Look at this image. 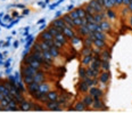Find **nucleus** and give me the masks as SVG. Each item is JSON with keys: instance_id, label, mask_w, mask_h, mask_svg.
Masks as SVG:
<instances>
[{"instance_id": "27", "label": "nucleus", "mask_w": 132, "mask_h": 113, "mask_svg": "<svg viewBox=\"0 0 132 113\" xmlns=\"http://www.w3.org/2000/svg\"><path fill=\"white\" fill-rule=\"evenodd\" d=\"M92 104H93V107H95V108L103 107V102H101L99 98H95V99H93Z\"/></svg>"}, {"instance_id": "7", "label": "nucleus", "mask_w": 132, "mask_h": 113, "mask_svg": "<svg viewBox=\"0 0 132 113\" xmlns=\"http://www.w3.org/2000/svg\"><path fill=\"white\" fill-rule=\"evenodd\" d=\"M105 17H106V15L104 14V13L103 14H101V13H96V14L93 15V22L97 23V24H100Z\"/></svg>"}, {"instance_id": "18", "label": "nucleus", "mask_w": 132, "mask_h": 113, "mask_svg": "<svg viewBox=\"0 0 132 113\" xmlns=\"http://www.w3.org/2000/svg\"><path fill=\"white\" fill-rule=\"evenodd\" d=\"M83 102L84 104H86V106H90V105H92V102H93V97L91 95H88V96H86L83 98Z\"/></svg>"}, {"instance_id": "32", "label": "nucleus", "mask_w": 132, "mask_h": 113, "mask_svg": "<svg viewBox=\"0 0 132 113\" xmlns=\"http://www.w3.org/2000/svg\"><path fill=\"white\" fill-rule=\"evenodd\" d=\"M91 61H92V58H91L90 55H88V56H84L83 61H82V64H83V65H88V64H90Z\"/></svg>"}, {"instance_id": "21", "label": "nucleus", "mask_w": 132, "mask_h": 113, "mask_svg": "<svg viewBox=\"0 0 132 113\" xmlns=\"http://www.w3.org/2000/svg\"><path fill=\"white\" fill-rule=\"evenodd\" d=\"M99 66H100V62L97 61V59H92V61L90 62V67L93 70H98L99 69Z\"/></svg>"}, {"instance_id": "6", "label": "nucleus", "mask_w": 132, "mask_h": 113, "mask_svg": "<svg viewBox=\"0 0 132 113\" xmlns=\"http://www.w3.org/2000/svg\"><path fill=\"white\" fill-rule=\"evenodd\" d=\"M41 39L43 40V41H49V42H54V35L50 33L49 31H47V32H43L41 34Z\"/></svg>"}, {"instance_id": "30", "label": "nucleus", "mask_w": 132, "mask_h": 113, "mask_svg": "<svg viewBox=\"0 0 132 113\" xmlns=\"http://www.w3.org/2000/svg\"><path fill=\"white\" fill-rule=\"evenodd\" d=\"M7 108H8V110H16V108H17V105H16V102H15V99H12V101L9 102Z\"/></svg>"}, {"instance_id": "4", "label": "nucleus", "mask_w": 132, "mask_h": 113, "mask_svg": "<svg viewBox=\"0 0 132 113\" xmlns=\"http://www.w3.org/2000/svg\"><path fill=\"white\" fill-rule=\"evenodd\" d=\"M47 108L49 110H60V104L58 103V101H49V103H47Z\"/></svg>"}, {"instance_id": "3", "label": "nucleus", "mask_w": 132, "mask_h": 113, "mask_svg": "<svg viewBox=\"0 0 132 113\" xmlns=\"http://www.w3.org/2000/svg\"><path fill=\"white\" fill-rule=\"evenodd\" d=\"M89 5H90L91 7L93 8V10H95L96 13H101V12H104V6H101L100 4L97 1V0H92V1H90V4H89Z\"/></svg>"}, {"instance_id": "37", "label": "nucleus", "mask_w": 132, "mask_h": 113, "mask_svg": "<svg viewBox=\"0 0 132 113\" xmlns=\"http://www.w3.org/2000/svg\"><path fill=\"white\" fill-rule=\"evenodd\" d=\"M84 45H86V47H91L93 45V40L91 39L90 37H88L86 39V42H84Z\"/></svg>"}, {"instance_id": "11", "label": "nucleus", "mask_w": 132, "mask_h": 113, "mask_svg": "<svg viewBox=\"0 0 132 113\" xmlns=\"http://www.w3.org/2000/svg\"><path fill=\"white\" fill-rule=\"evenodd\" d=\"M47 97H48V101H57L58 97H59V95L57 94V91L50 90V91L47 93Z\"/></svg>"}, {"instance_id": "29", "label": "nucleus", "mask_w": 132, "mask_h": 113, "mask_svg": "<svg viewBox=\"0 0 132 113\" xmlns=\"http://www.w3.org/2000/svg\"><path fill=\"white\" fill-rule=\"evenodd\" d=\"M84 108H86V104H84L83 102H80V103H78L74 106V110L75 111H83Z\"/></svg>"}, {"instance_id": "36", "label": "nucleus", "mask_w": 132, "mask_h": 113, "mask_svg": "<svg viewBox=\"0 0 132 113\" xmlns=\"http://www.w3.org/2000/svg\"><path fill=\"white\" fill-rule=\"evenodd\" d=\"M86 13H87V14H91V15H95V14H96V12L93 10V8L91 7L90 5H88V6L86 7Z\"/></svg>"}, {"instance_id": "46", "label": "nucleus", "mask_w": 132, "mask_h": 113, "mask_svg": "<svg viewBox=\"0 0 132 113\" xmlns=\"http://www.w3.org/2000/svg\"><path fill=\"white\" fill-rule=\"evenodd\" d=\"M130 3H131V0H123V4H125V5H129Z\"/></svg>"}, {"instance_id": "43", "label": "nucleus", "mask_w": 132, "mask_h": 113, "mask_svg": "<svg viewBox=\"0 0 132 113\" xmlns=\"http://www.w3.org/2000/svg\"><path fill=\"white\" fill-rule=\"evenodd\" d=\"M90 53H91L90 47H86V49H83V55H84V56H88V55H90Z\"/></svg>"}, {"instance_id": "39", "label": "nucleus", "mask_w": 132, "mask_h": 113, "mask_svg": "<svg viewBox=\"0 0 132 113\" xmlns=\"http://www.w3.org/2000/svg\"><path fill=\"white\" fill-rule=\"evenodd\" d=\"M100 66H103V69L105 71H107L108 67H109V63H108V61H104L103 63H100Z\"/></svg>"}, {"instance_id": "34", "label": "nucleus", "mask_w": 132, "mask_h": 113, "mask_svg": "<svg viewBox=\"0 0 132 113\" xmlns=\"http://www.w3.org/2000/svg\"><path fill=\"white\" fill-rule=\"evenodd\" d=\"M24 82H25L26 85L32 84V82H33V77H31V76H25V77H24Z\"/></svg>"}, {"instance_id": "19", "label": "nucleus", "mask_w": 132, "mask_h": 113, "mask_svg": "<svg viewBox=\"0 0 132 113\" xmlns=\"http://www.w3.org/2000/svg\"><path fill=\"white\" fill-rule=\"evenodd\" d=\"M54 38H55L56 40H58V41H60L61 44H64V42L66 41V37L64 35V33H63V32H59V33H57V34L55 35Z\"/></svg>"}, {"instance_id": "45", "label": "nucleus", "mask_w": 132, "mask_h": 113, "mask_svg": "<svg viewBox=\"0 0 132 113\" xmlns=\"http://www.w3.org/2000/svg\"><path fill=\"white\" fill-rule=\"evenodd\" d=\"M34 52H42L41 47H40V44H35L34 45Z\"/></svg>"}, {"instance_id": "49", "label": "nucleus", "mask_w": 132, "mask_h": 113, "mask_svg": "<svg viewBox=\"0 0 132 113\" xmlns=\"http://www.w3.org/2000/svg\"><path fill=\"white\" fill-rule=\"evenodd\" d=\"M129 8H130V10H132V0H131V3L129 4Z\"/></svg>"}, {"instance_id": "17", "label": "nucleus", "mask_w": 132, "mask_h": 113, "mask_svg": "<svg viewBox=\"0 0 132 113\" xmlns=\"http://www.w3.org/2000/svg\"><path fill=\"white\" fill-rule=\"evenodd\" d=\"M99 26H100L101 31L105 32V31H109L110 30V24L108 22H105V21H103V22L99 24Z\"/></svg>"}, {"instance_id": "47", "label": "nucleus", "mask_w": 132, "mask_h": 113, "mask_svg": "<svg viewBox=\"0 0 132 113\" xmlns=\"http://www.w3.org/2000/svg\"><path fill=\"white\" fill-rule=\"evenodd\" d=\"M115 4H117V5H120V4H123V0H115Z\"/></svg>"}, {"instance_id": "25", "label": "nucleus", "mask_w": 132, "mask_h": 113, "mask_svg": "<svg viewBox=\"0 0 132 113\" xmlns=\"http://www.w3.org/2000/svg\"><path fill=\"white\" fill-rule=\"evenodd\" d=\"M49 52H50V54H51L52 57H58L59 56V50L57 49V47L52 46L50 49H49Z\"/></svg>"}, {"instance_id": "41", "label": "nucleus", "mask_w": 132, "mask_h": 113, "mask_svg": "<svg viewBox=\"0 0 132 113\" xmlns=\"http://www.w3.org/2000/svg\"><path fill=\"white\" fill-rule=\"evenodd\" d=\"M101 56H103V58H104V61H108L109 59V53L108 52H104L103 54H101Z\"/></svg>"}, {"instance_id": "1", "label": "nucleus", "mask_w": 132, "mask_h": 113, "mask_svg": "<svg viewBox=\"0 0 132 113\" xmlns=\"http://www.w3.org/2000/svg\"><path fill=\"white\" fill-rule=\"evenodd\" d=\"M89 94L92 96L93 98H100L101 96H103V91L99 88H97V87H91L89 89Z\"/></svg>"}, {"instance_id": "44", "label": "nucleus", "mask_w": 132, "mask_h": 113, "mask_svg": "<svg viewBox=\"0 0 132 113\" xmlns=\"http://www.w3.org/2000/svg\"><path fill=\"white\" fill-rule=\"evenodd\" d=\"M80 77H81V78H86V77H87V72H86V70L80 69Z\"/></svg>"}, {"instance_id": "26", "label": "nucleus", "mask_w": 132, "mask_h": 113, "mask_svg": "<svg viewBox=\"0 0 132 113\" xmlns=\"http://www.w3.org/2000/svg\"><path fill=\"white\" fill-rule=\"evenodd\" d=\"M93 44H95V46L98 47V48H104V47H105V41H104V40L95 39L93 40Z\"/></svg>"}, {"instance_id": "40", "label": "nucleus", "mask_w": 132, "mask_h": 113, "mask_svg": "<svg viewBox=\"0 0 132 113\" xmlns=\"http://www.w3.org/2000/svg\"><path fill=\"white\" fill-rule=\"evenodd\" d=\"M81 25H82V18L74 20V26H81Z\"/></svg>"}, {"instance_id": "48", "label": "nucleus", "mask_w": 132, "mask_h": 113, "mask_svg": "<svg viewBox=\"0 0 132 113\" xmlns=\"http://www.w3.org/2000/svg\"><path fill=\"white\" fill-rule=\"evenodd\" d=\"M35 110H37V111H41L42 107H41V106H35Z\"/></svg>"}, {"instance_id": "33", "label": "nucleus", "mask_w": 132, "mask_h": 113, "mask_svg": "<svg viewBox=\"0 0 132 113\" xmlns=\"http://www.w3.org/2000/svg\"><path fill=\"white\" fill-rule=\"evenodd\" d=\"M105 15L107 16L108 18H109V20H114V18H115V13L112 12V10H109V9H108L107 12L105 13Z\"/></svg>"}, {"instance_id": "15", "label": "nucleus", "mask_w": 132, "mask_h": 113, "mask_svg": "<svg viewBox=\"0 0 132 113\" xmlns=\"http://www.w3.org/2000/svg\"><path fill=\"white\" fill-rule=\"evenodd\" d=\"M27 88H29V91L30 93H35V91H38L39 90V84H37V82H32V84H30V85H27Z\"/></svg>"}, {"instance_id": "35", "label": "nucleus", "mask_w": 132, "mask_h": 113, "mask_svg": "<svg viewBox=\"0 0 132 113\" xmlns=\"http://www.w3.org/2000/svg\"><path fill=\"white\" fill-rule=\"evenodd\" d=\"M70 16H71V18H72V20H76V18H80V17H79V14H78V10H73V12H71V13H70Z\"/></svg>"}, {"instance_id": "22", "label": "nucleus", "mask_w": 132, "mask_h": 113, "mask_svg": "<svg viewBox=\"0 0 132 113\" xmlns=\"http://www.w3.org/2000/svg\"><path fill=\"white\" fill-rule=\"evenodd\" d=\"M42 55H43V59L46 62H50L54 57L51 56V54H50V52L49 50H46V52H42Z\"/></svg>"}, {"instance_id": "13", "label": "nucleus", "mask_w": 132, "mask_h": 113, "mask_svg": "<svg viewBox=\"0 0 132 113\" xmlns=\"http://www.w3.org/2000/svg\"><path fill=\"white\" fill-rule=\"evenodd\" d=\"M39 93H43V94H47L48 91H50V86H49L48 84H40L39 85Z\"/></svg>"}, {"instance_id": "8", "label": "nucleus", "mask_w": 132, "mask_h": 113, "mask_svg": "<svg viewBox=\"0 0 132 113\" xmlns=\"http://www.w3.org/2000/svg\"><path fill=\"white\" fill-rule=\"evenodd\" d=\"M33 81L37 82V84H42L44 81V74L42 72H37L35 76H33Z\"/></svg>"}, {"instance_id": "16", "label": "nucleus", "mask_w": 132, "mask_h": 113, "mask_svg": "<svg viewBox=\"0 0 132 113\" xmlns=\"http://www.w3.org/2000/svg\"><path fill=\"white\" fill-rule=\"evenodd\" d=\"M109 80V74L107 72H103V73L99 76V82H103V84H106V82Z\"/></svg>"}, {"instance_id": "24", "label": "nucleus", "mask_w": 132, "mask_h": 113, "mask_svg": "<svg viewBox=\"0 0 132 113\" xmlns=\"http://www.w3.org/2000/svg\"><path fill=\"white\" fill-rule=\"evenodd\" d=\"M103 3H104V7L112 8L115 5V0H103Z\"/></svg>"}, {"instance_id": "38", "label": "nucleus", "mask_w": 132, "mask_h": 113, "mask_svg": "<svg viewBox=\"0 0 132 113\" xmlns=\"http://www.w3.org/2000/svg\"><path fill=\"white\" fill-rule=\"evenodd\" d=\"M48 31H49V32H50V33H51V34H52V35H54V37H55V35H56V34H57V33H59V31H58V30H57V29H56V27H55V26H54V25H52V26H51V27H50V29H49V30H48Z\"/></svg>"}, {"instance_id": "14", "label": "nucleus", "mask_w": 132, "mask_h": 113, "mask_svg": "<svg viewBox=\"0 0 132 113\" xmlns=\"http://www.w3.org/2000/svg\"><path fill=\"white\" fill-rule=\"evenodd\" d=\"M29 65H30L31 67H33V69H35V70L40 69V67L42 66V65H41V62L37 61V59H31V61L29 62Z\"/></svg>"}, {"instance_id": "23", "label": "nucleus", "mask_w": 132, "mask_h": 113, "mask_svg": "<svg viewBox=\"0 0 132 113\" xmlns=\"http://www.w3.org/2000/svg\"><path fill=\"white\" fill-rule=\"evenodd\" d=\"M32 107V104L29 103V102H22V105H21V110L23 111H29L31 110Z\"/></svg>"}, {"instance_id": "28", "label": "nucleus", "mask_w": 132, "mask_h": 113, "mask_svg": "<svg viewBox=\"0 0 132 113\" xmlns=\"http://www.w3.org/2000/svg\"><path fill=\"white\" fill-rule=\"evenodd\" d=\"M79 89H80L82 93H86V91L89 90V86H88V85H87L84 81H82V82L80 84V86H79Z\"/></svg>"}, {"instance_id": "10", "label": "nucleus", "mask_w": 132, "mask_h": 113, "mask_svg": "<svg viewBox=\"0 0 132 113\" xmlns=\"http://www.w3.org/2000/svg\"><path fill=\"white\" fill-rule=\"evenodd\" d=\"M63 20H64V22L66 23V26L73 29V26H74V21L71 18V16H70V15H65V16L63 17Z\"/></svg>"}, {"instance_id": "20", "label": "nucleus", "mask_w": 132, "mask_h": 113, "mask_svg": "<svg viewBox=\"0 0 132 113\" xmlns=\"http://www.w3.org/2000/svg\"><path fill=\"white\" fill-rule=\"evenodd\" d=\"M80 33L82 35H88L89 33H90V30L88 29L87 25H81L80 26Z\"/></svg>"}, {"instance_id": "9", "label": "nucleus", "mask_w": 132, "mask_h": 113, "mask_svg": "<svg viewBox=\"0 0 132 113\" xmlns=\"http://www.w3.org/2000/svg\"><path fill=\"white\" fill-rule=\"evenodd\" d=\"M87 72V77L86 78H97L98 76H99V72H98V70H93V69H88L86 70Z\"/></svg>"}, {"instance_id": "50", "label": "nucleus", "mask_w": 132, "mask_h": 113, "mask_svg": "<svg viewBox=\"0 0 132 113\" xmlns=\"http://www.w3.org/2000/svg\"><path fill=\"white\" fill-rule=\"evenodd\" d=\"M130 23H131V25H132V17H131V20H130Z\"/></svg>"}, {"instance_id": "12", "label": "nucleus", "mask_w": 132, "mask_h": 113, "mask_svg": "<svg viewBox=\"0 0 132 113\" xmlns=\"http://www.w3.org/2000/svg\"><path fill=\"white\" fill-rule=\"evenodd\" d=\"M63 33H64V35L65 37H67V38H70V39H72V38H74V32H73V30L71 29V27H64L63 29Z\"/></svg>"}, {"instance_id": "42", "label": "nucleus", "mask_w": 132, "mask_h": 113, "mask_svg": "<svg viewBox=\"0 0 132 113\" xmlns=\"http://www.w3.org/2000/svg\"><path fill=\"white\" fill-rule=\"evenodd\" d=\"M54 46L57 47V48H61V47H63V44H61L60 41H58V40L54 39Z\"/></svg>"}, {"instance_id": "5", "label": "nucleus", "mask_w": 132, "mask_h": 113, "mask_svg": "<svg viewBox=\"0 0 132 113\" xmlns=\"http://www.w3.org/2000/svg\"><path fill=\"white\" fill-rule=\"evenodd\" d=\"M37 72H38V70L31 67L30 65H29V66H26V67H23V74H24V77L25 76L33 77V76H35V74H37Z\"/></svg>"}, {"instance_id": "31", "label": "nucleus", "mask_w": 132, "mask_h": 113, "mask_svg": "<svg viewBox=\"0 0 132 113\" xmlns=\"http://www.w3.org/2000/svg\"><path fill=\"white\" fill-rule=\"evenodd\" d=\"M78 14H79V17H80V18H84V17H86V15H87L86 9H83V8H79V9H78Z\"/></svg>"}, {"instance_id": "2", "label": "nucleus", "mask_w": 132, "mask_h": 113, "mask_svg": "<svg viewBox=\"0 0 132 113\" xmlns=\"http://www.w3.org/2000/svg\"><path fill=\"white\" fill-rule=\"evenodd\" d=\"M52 25H54L59 32H63V29L64 27H66V23L64 22L63 18H58V20H56L54 23H52Z\"/></svg>"}]
</instances>
